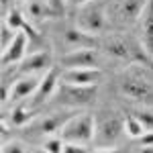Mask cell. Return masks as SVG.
I'll return each instance as SVG.
<instances>
[{
  "instance_id": "1",
  "label": "cell",
  "mask_w": 153,
  "mask_h": 153,
  "mask_svg": "<svg viewBox=\"0 0 153 153\" xmlns=\"http://www.w3.org/2000/svg\"><path fill=\"white\" fill-rule=\"evenodd\" d=\"M96 135V120L88 112H78L63 125L59 131V137L65 143H78V145H88L94 141Z\"/></svg>"
},
{
  "instance_id": "2",
  "label": "cell",
  "mask_w": 153,
  "mask_h": 153,
  "mask_svg": "<svg viewBox=\"0 0 153 153\" xmlns=\"http://www.w3.org/2000/svg\"><path fill=\"white\" fill-rule=\"evenodd\" d=\"M76 27L90 35L102 33L106 29V10L100 0H90L84 6L76 8Z\"/></svg>"
},
{
  "instance_id": "3",
  "label": "cell",
  "mask_w": 153,
  "mask_h": 153,
  "mask_svg": "<svg viewBox=\"0 0 153 153\" xmlns=\"http://www.w3.org/2000/svg\"><path fill=\"white\" fill-rule=\"evenodd\" d=\"M55 94L59 96V102L63 106H88L96 100L98 94V84L96 86H74V84H63L57 88Z\"/></svg>"
},
{
  "instance_id": "4",
  "label": "cell",
  "mask_w": 153,
  "mask_h": 153,
  "mask_svg": "<svg viewBox=\"0 0 153 153\" xmlns=\"http://www.w3.org/2000/svg\"><path fill=\"white\" fill-rule=\"evenodd\" d=\"M123 133H125V120H120L118 117H108L96 125L94 143L98 147H110L120 139Z\"/></svg>"
},
{
  "instance_id": "5",
  "label": "cell",
  "mask_w": 153,
  "mask_h": 153,
  "mask_svg": "<svg viewBox=\"0 0 153 153\" xmlns=\"http://www.w3.org/2000/svg\"><path fill=\"white\" fill-rule=\"evenodd\" d=\"M59 63L63 70L70 68H100V53L96 47H84V49H74L61 55Z\"/></svg>"
},
{
  "instance_id": "6",
  "label": "cell",
  "mask_w": 153,
  "mask_h": 153,
  "mask_svg": "<svg viewBox=\"0 0 153 153\" xmlns=\"http://www.w3.org/2000/svg\"><path fill=\"white\" fill-rule=\"evenodd\" d=\"M74 117V112H51V114H45V117H39V118H33L31 120V131L33 133H39V135H45V137H51L59 131L63 129V125Z\"/></svg>"
},
{
  "instance_id": "7",
  "label": "cell",
  "mask_w": 153,
  "mask_h": 153,
  "mask_svg": "<svg viewBox=\"0 0 153 153\" xmlns=\"http://www.w3.org/2000/svg\"><path fill=\"white\" fill-rule=\"evenodd\" d=\"M53 57L49 51H35V53H29L27 57L19 63L16 71L21 76H33V74H47L53 65Z\"/></svg>"
},
{
  "instance_id": "8",
  "label": "cell",
  "mask_w": 153,
  "mask_h": 153,
  "mask_svg": "<svg viewBox=\"0 0 153 153\" xmlns=\"http://www.w3.org/2000/svg\"><path fill=\"white\" fill-rule=\"evenodd\" d=\"M102 78L100 68H70L63 70L59 80L63 84H74V86H96Z\"/></svg>"
},
{
  "instance_id": "9",
  "label": "cell",
  "mask_w": 153,
  "mask_h": 153,
  "mask_svg": "<svg viewBox=\"0 0 153 153\" xmlns=\"http://www.w3.org/2000/svg\"><path fill=\"white\" fill-rule=\"evenodd\" d=\"M120 92L131 98V100H137V102H149L153 98V88L151 84L143 78H125L120 82Z\"/></svg>"
},
{
  "instance_id": "10",
  "label": "cell",
  "mask_w": 153,
  "mask_h": 153,
  "mask_svg": "<svg viewBox=\"0 0 153 153\" xmlns=\"http://www.w3.org/2000/svg\"><path fill=\"white\" fill-rule=\"evenodd\" d=\"M104 51L108 55H112L114 59L120 61H135V59H141V55L137 53V49L131 45L129 39H123V37H110L104 43Z\"/></svg>"
},
{
  "instance_id": "11",
  "label": "cell",
  "mask_w": 153,
  "mask_h": 153,
  "mask_svg": "<svg viewBox=\"0 0 153 153\" xmlns=\"http://www.w3.org/2000/svg\"><path fill=\"white\" fill-rule=\"evenodd\" d=\"M27 45H29V35L25 31H19V35L14 37V41L8 45V49L2 51V68L6 70L8 65L21 63L27 57Z\"/></svg>"
},
{
  "instance_id": "12",
  "label": "cell",
  "mask_w": 153,
  "mask_h": 153,
  "mask_svg": "<svg viewBox=\"0 0 153 153\" xmlns=\"http://www.w3.org/2000/svg\"><path fill=\"white\" fill-rule=\"evenodd\" d=\"M59 88V82H57V71L51 70L47 71V74H43L41 76V84H39V88H37V92L33 94V98H31V108H37L39 104H43L45 100H49L51 96L57 92Z\"/></svg>"
},
{
  "instance_id": "13",
  "label": "cell",
  "mask_w": 153,
  "mask_h": 153,
  "mask_svg": "<svg viewBox=\"0 0 153 153\" xmlns=\"http://www.w3.org/2000/svg\"><path fill=\"white\" fill-rule=\"evenodd\" d=\"M41 84V78L33 74V76H21L19 80H14L12 84V94L10 98L12 100H25V98H33V94L37 92Z\"/></svg>"
},
{
  "instance_id": "14",
  "label": "cell",
  "mask_w": 153,
  "mask_h": 153,
  "mask_svg": "<svg viewBox=\"0 0 153 153\" xmlns=\"http://www.w3.org/2000/svg\"><path fill=\"white\" fill-rule=\"evenodd\" d=\"M147 2L149 0H120L118 8H117L118 19L123 23H135V21H139L143 10H145V6H147Z\"/></svg>"
},
{
  "instance_id": "15",
  "label": "cell",
  "mask_w": 153,
  "mask_h": 153,
  "mask_svg": "<svg viewBox=\"0 0 153 153\" xmlns=\"http://www.w3.org/2000/svg\"><path fill=\"white\" fill-rule=\"evenodd\" d=\"M63 43L70 47V51L74 49H84V47H94V37L90 33H86L78 27H70L63 31Z\"/></svg>"
},
{
  "instance_id": "16",
  "label": "cell",
  "mask_w": 153,
  "mask_h": 153,
  "mask_svg": "<svg viewBox=\"0 0 153 153\" xmlns=\"http://www.w3.org/2000/svg\"><path fill=\"white\" fill-rule=\"evenodd\" d=\"M141 39H143V47L147 53L153 55V0L147 2L145 10L141 14Z\"/></svg>"
},
{
  "instance_id": "17",
  "label": "cell",
  "mask_w": 153,
  "mask_h": 153,
  "mask_svg": "<svg viewBox=\"0 0 153 153\" xmlns=\"http://www.w3.org/2000/svg\"><path fill=\"white\" fill-rule=\"evenodd\" d=\"M25 14H27V19H31V21H41V19H47L49 14H55V12L51 8L49 0H29Z\"/></svg>"
},
{
  "instance_id": "18",
  "label": "cell",
  "mask_w": 153,
  "mask_h": 153,
  "mask_svg": "<svg viewBox=\"0 0 153 153\" xmlns=\"http://www.w3.org/2000/svg\"><path fill=\"white\" fill-rule=\"evenodd\" d=\"M33 110L31 106H16L14 110L10 112V123L14 127H25V125H31L33 120Z\"/></svg>"
},
{
  "instance_id": "19",
  "label": "cell",
  "mask_w": 153,
  "mask_h": 153,
  "mask_svg": "<svg viewBox=\"0 0 153 153\" xmlns=\"http://www.w3.org/2000/svg\"><path fill=\"white\" fill-rule=\"evenodd\" d=\"M125 133L129 137H133V139H139V137H143L147 133V129L143 127V123L137 118V114H131V117L125 118Z\"/></svg>"
},
{
  "instance_id": "20",
  "label": "cell",
  "mask_w": 153,
  "mask_h": 153,
  "mask_svg": "<svg viewBox=\"0 0 153 153\" xmlns=\"http://www.w3.org/2000/svg\"><path fill=\"white\" fill-rule=\"evenodd\" d=\"M16 35H19V31L12 29L6 21H2V29H0V47H2V51L8 49V45L14 41V37H16Z\"/></svg>"
},
{
  "instance_id": "21",
  "label": "cell",
  "mask_w": 153,
  "mask_h": 153,
  "mask_svg": "<svg viewBox=\"0 0 153 153\" xmlns=\"http://www.w3.org/2000/svg\"><path fill=\"white\" fill-rule=\"evenodd\" d=\"M63 145H65V141H63L61 137H53V135H51V137H47V139L43 141L41 147L47 153H63Z\"/></svg>"
},
{
  "instance_id": "22",
  "label": "cell",
  "mask_w": 153,
  "mask_h": 153,
  "mask_svg": "<svg viewBox=\"0 0 153 153\" xmlns=\"http://www.w3.org/2000/svg\"><path fill=\"white\" fill-rule=\"evenodd\" d=\"M137 118L143 123V127H145L147 131H153V112H149V110L137 112Z\"/></svg>"
},
{
  "instance_id": "23",
  "label": "cell",
  "mask_w": 153,
  "mask_h": 153,
  "mask_svg": "<svg viewBox=\"0 0 153 153\" xmlns=\"http://www.w3.org/2000/svg\"><path fill=\"white\" fill-rule=\"evenodd\" d=\"M2 153H27V151H25V145H23V143L10 141V143H4Z\"/></svg>"
},
{
  "instance_id": "24",
  "label": "cell",
  "mask_w": 153,
  "mask_h": 153,
  "mask_svg": "<svg viewBox=\"0 0 153 153\" xmlns=\"http://www.w3.org/2000/svg\"><path fill=\"white\" fill-rule=\"evenodd\" d=\"M63 153H88V149L84 145H78V143H65L63 145Z\"/></svg>"
},
{
  "instance_id": "25",
  "label": "cell",
  "mask_w": 153,
  "mask_h": 153,
  "mask_svg": "<svg viewBox=\"0 0 153 153\" xmlns=\"http://www.w3.org/2000/svg\"><path fill=\"white\" fill-rule=\"evenodd\" d=\"M139 145L141 147H151L153 145V131H147L143 137H139Z\"/></svg>"
},
{
  "instance_id": "26",
  "label": "cell",
  "mask_w": 153,
  "mask_h": 153,
  "mask_svg": "<svg viewBox=\"0 0 153 153\" xmlns=\"http://www.w3.org/2000/svg\"><path fill=\"white\" fill-rule=\"evenodd\" d=\"M49 4H51V8H53L55 14L65 10V0H49Z\"/></svg>"
},
{
  "instance_id": "27",
  "label": "cell",
  "mask_w": 153,
  "mask_h": 153,
  "mask_svg": "<svg viewBox=\"0 0 153 153\" xmlns=\"http://www.w3.org/2000/svg\"><path fill=\"white\" fill-rule=\"evenodd\" d=\"M65 2H70L74 8H80V6H84L86 2H90V0H65Z\"/></svg>"
},
{
  "instance_id": "28",
  "label": "cell",
  "mask_w": 153,
  "mask_h": 153,
  "mask_svg": "<svg viewBox=\"0 0 153 153\" xmlns=\"http://www.w3.org/2000/svg\"><path fill=\"white\" fill-rule=\"evenodd\" d=\"M90 153H112V151H110L108 147H94Z\"/></svg>"
},
{
  "instance_id": "29",
  "label": "cell",
  "mask_w": 153,
  "mask_h": 153,
  "mask_svg": "<svg viewBox=\"0 0 153 153\" xmlns=\"http://www.w3.org/2000/svg\"><path fill=\"white\" fill-rule=\"evenodd\" d=\"M8 4H10V0H2V14L8 12Z\"/></svg>"
},
{
  "instance_id": "30",
  "label": "cell",
  "mask_w": 153,
  "mask_h": 153,
  "mask_svg": "<svg viewBox=\"0 0 153 153\" xmlns=\"http://www.w3.org/2000/svg\"><path fill=\"white\" fill-rule=\"evenodd\" d=\"M139 153H153V145H151V147H141Z\"/></svg>"
},
{
  "instance_id": "31",
  "label": "cell",
  "mask_w": 153,
  "mask_h": 153,
  "mask_svg": "<svg viewBox=\"0 0 153 153\" xmlns=\"http://www.w3.org/2000/svg\"><path fill=\"white\" fill-rule=\"evenodd\" d=\"M31 153H47V151H45L43 147H35V149H33V151H31Z\"/></svg>"
}]
</instances>
